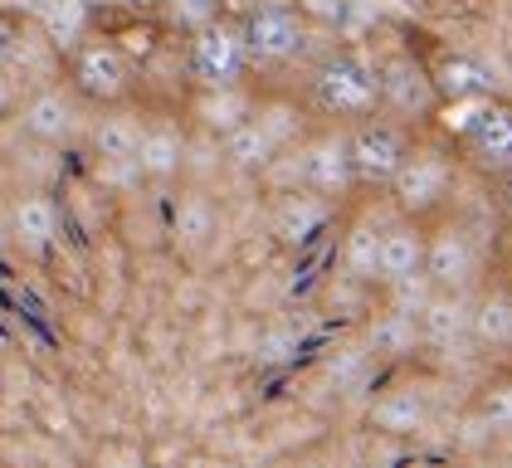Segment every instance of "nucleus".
Here are the masks:
<instances>
[{
	"label": "nucleus",
	"mask_w": 512,
	"mask_h": 468,
	"mask_svg": "<svg viewBox=\"0 0 512 468\" xmlns=\"http://www.w3.org/2000/svg\"><path fill=\"white\" fill-rule=\"evenodd\" d=\"M313 108L327 117H371L381 108V64L366 54V49H332L322 64L313 69Z\"/></svg>",
	"instance_id": "nucleus-1"
},
{
	"label": "nucleus",
	"mask_w": 512,
	"mask_h": 468,
	"mask_svg": "<svg viewBox=\"0 0 512 468\" xmlns=\"http://www.w3.org/2000/svg\"><path fill=\"white\" fill-rule=\"evenodd\" d=\"M69 88L93 108H118L132 93V64L113 39H88L83 35L69 49Z\"/></svg>",
	"instance_id": "nucleus-2"
},
{
	"label": "nucleus",
	"mask_w": 512,
	"mask_h": 468,
	"mask_svg": "<svg viewBox=\"0 0 512 468\" xmlns=\"http://www.w3.org/2000/svg\"><path fill=\"white\" fill-rule=\"evenodd\" d=\"M186 69L196 78V88H230V83H244L249 54H244V35H239L235 20H205L196 35H191Z\"/></svg>",
	"instance_id": "nucleus-3"
},
{
	"label": "nucleus",
	"mask_w": 512,
	"mask_h": 468,
	"mask_svg": "<svg viewBox=\"0 0 512 468\" xmlns=\"http://www.w3.org/2000/svg\"><path fill=\"white\" fill-rule=\"evenodd\" d=\"M239 35H244V54H249V64H293L303 49H308V20L293 10V5H259V10H249V20L239 25Z\"/></svg>",
	"instance_id": "nucleus-4"
},
{
	"label": "nucleus",
	"mask_w": 512,
	"mask_h": 468,
	"mask_svg": "<svg viewBox=\"0 0 512 468\" xmlns=\"http://www.w3.org/2000/svg\"><path fill=\"white\" fill-rule=\"evenodd\" d=\"M347 152H352V176L361 186H391L395 166L410 152V137L400 122L386 117H356L352 132H347Z\"/></svg>",
	"instance_id": "nucleus-5"
},
{
	"label": "nucleus",
	"mask_w": 512,
	"mask_h": 468,
	"mask_svg": "<svg viewBox=\"0 0 512 468\" xmlns=\"http://www.w3.org/2000/svg\"><path fill=\"white\" fill-rule=\"evenodd\" d=\"M449 191H454V166H449V156H439V152H405V161L395 166V176H391L395 210L410 215V220L439 210Z\"/></svg>",
	"instance_id": "nucleus-6"
},
{
	"label": "nucleus",
	"mask_w": 512,
	"mask_h": 468,
	"mask_svg": "<svg viewBox=\"0 0 512 468\" xmlns=\"http://www.w3.org/2000/svg\"><path fill=\"white\" fill-rule=\"evenodd\" d=\"M15 122L35 142H69L83 132V98L64 83H40L25 103H15Z\"/></svg>",
	"instance_id": "nucleus-7"
},
{
	"label": "nucleus",
	"mask_w": 512,
	"mask_h": 468,
	"mask_svg": "<svg viewBox=\"0 0 512 468\" xmlns=\"http://www.w3.org/2000/svg\"><path fill=\"white\" fill-rule=\"evenodd\" d=\"M381 108L395 113L400 122L434 117V108H439V88H434V74L415 59V54H391V59H381Z\"/></svg>",
	"instance_id": "nucleus-8"
},
{
	"label": "nucleus",
	"mask_w": 512,
	"mask_h": 468,
	"mask_svg": "<svg viewBox=\"0 0 512 468\" xmlns=\"http://www.w3.org/2000/svg\"><path fill=\"white\" fill-rule=\"evenodd\" d=\"M298 181L317 195H347L356 186L347 132H322L298 152Z\"/></svg>",
	"instance_id": "nucleus-9"
},
{
	"label": "nucleus",
	"mask_w": 512,
	"mask_h": 468,
	"mask_svg": "<svg viewBox=\"0 0 512 468\" xmlns=\"http://www.w3.org/2000/svg\"><path fill=\"white\" fill-rule=\"evenodd\" d=\"M464 147H469L488 171L512 166V103H493V93L478 98V103H473V117L464 122Z\"/></svg>",
	"instance_id": "nucleus-10"
},
{
	"label": "nucleus",
	"mask_w": 512,
	"mask_h": 468,
	"mask_svg": "<svg viewBox=\"0 0 512 468\" xmlns=\"http://www.w3.org/2000/svg\"><path fill=\"white\" fill-rule=\"evenodd\" d=\"M425 273L434 288H469L478 273L473 239L459 225H444L439 234H425Z\"/></svg>",
	"instance_id": "nucleus-11"
},
{
	"label": "nucleus",
	"mask_w": 512,
	"mask_h": 468,
	"mask_svg": "<svg viewBox=\"0 0 512 468\" xmlns=\"http://www.w3.org/2000/svg\"><path fill=\"white\" fill-rule=\"evenodd\" d=\"M469 312V288H434L425 298V308L415 312V327L434 347H459V342H469Z\"/></svg>",
	"instance_id": "nucleus-12"
},
{
	"label": "nucleus",
	"mask_w": 512,
	"mask_h": 468,
	"mask_svg": "<svg viewBox=\"0 0 512 468\" xmlns=\"http://www.w3.org/2000/svg\"><path fill=\"white\" fill-rule=\"evenodd\" d=\"M332 220V195H317V191H293L278 200L274 210V234L283 249H303L313 244V234L327 230Z\"/></svg>",
	"instance_id": "nucleus-13"
},
{
	"label": "nucleus",
	"mask_w": 512,
	"mask_h": 468,
	"mask_svg": "<svg viewBox=\"0 0 512 468\" xmlns=\"http://www.w3.org/2000/svg\"><path fill=\"white\" fill-rule=\"evenodd\" d=\"M430 425V395L420 386H395L371 405V429H381L386 439H410Z\"/></svg>",
	"instance_id": "nucleus-14"
},
{
	"label": "nucleus",
	"mask_w": 512,
	"mask_h": 468,
	"mask_svg": "<svg viewBox=\"0 0 512 468\" xmlns=\"http://www.w3.org/2000/svg\"><path fill=\"white\" fill-rule=\"evenodd\" d=\"M425 269V230L405 215L395 225H381V254H376V283H391L405 273Z\"/></svg>",
	"instance_id": "nucleus-15"
},
{
	"label": "nucleus",
	"mask_w": 512,
	"mask_h": 468,
	"mask_svg": "<svg viewBox=\"0 0 512 468\" xmlns=\"http://www.w3.org/2000/svg\"><path fill=\"white\" fill-rule=\"evenodd\" d=\"M186 166V132L171 122H147L137 142V176L147 181H171Z\"/></svg>",
	"instance_id": "nucleus-16"
},
{
	"label": "nucleus",
	"mask_w": 512,
	"mask_h": 468,
	"mask_svg": "<svg viewBox=\"0 0 512 468\" xmlns=\"http://www.w3.org/2000/svg\"><path fill=\"white\" fill-rule=\"evenodd\" d=\"M88 142L103 166H132L137 171V142H142V122L132 113H103L93 117L88 127Z\"/></svg>",
	"instance_id": "nucleus-17"
},
{
	"label": "nucleus",
	"mask_w": 512,
	"mask_h": 468,
	"mask_svg": "<svg viewBox=\"0 0 512 468\" xmlns=\"http://www.w3.org/2000/svg\"><path fill=\"white\" fill-rule=\"evenodd\" d=\"M249 113H254V98L244 93V83H230V88H200L196 103H191V117L200 122V132H210V137H225V132L239 127Z\"/></svg>",
	"instance_id": "nucleus-18"
},
{
	"label": "nucleus",
	"mask_w": 512,
	"mask_h": 468,
	"mask_svg": "<svg viewBox=\"0 0 512 468\" xmlns=\"http://www.w3.org/2000/svg\"><path fill=\"white\" fill-rule=\"evenodd\" d=\"M10 234L25 254H44L59 234V210L49 195H20L15 210H10Z\"/></svg>",
	"instance_id": "nucleus-19"
},
{
	"label": "nucleus",
	"mask_w": 512,
	"mask_h": 468,
	"mask_svg": "<svg viewBox=\"0 0 512 468\" xmlns=\"http://www.w3.org/2000/svg\"><path fill=\"white\" fill-rule=\"evenodd\" d=\"M469 337L478 342V347H488V351L512 347V293H503V288H488L483 298H473Z\"/></svg>",
	"instance_id": "nucleus-20"
},
{
	"label": "nucleus",
	"mask_w": 512,
	"mask_h": 468,
	"mask_svg": "<svg viewBox=\"0 0 512 468\" xmlns=\"http://www.w3.org/2000/svg\"><path fill=\"white\" fill-rule=\"evenodd\" d=\"M420 342V327H415V317L400 308H386L376 312L371 322H366V356H381V361H400V356H410Z\"/></svg>",
	"instance_id": "nucleus-21"
},
{
	"label": "nucleus",
	"mask_w": 512,
	"mask_h": 468,
	"mask_svg": "<svg viewBox=\"0 0 512 468\" xmlns=\"http://www.w3.org/2000/svg\"><path fill=\"white\" fill-rule=\"evenodd\" d=\"M35 25H40V35L59 49V54H69L83 35H88V5L83 0H44L40 10H35Z\"/></svg>",
	"instance_id": "nucleus-22"
},
{
	"label": "nucleus",
	"mask_w": 512,
	"mask_h": 468,
	"mask_svg": "<svg viewBox=\"0 0 512 468\" xmlns=\"http://www.w3.org/2000/svg\"><path fill=\"white\" fill-rule=\"evenodd\" d=\"M5 69L15 78H30V83H44V78L59 69V49L40 35V25L30 20V25H20V35H15V49H10V59H5Z\"/></svg>",
	"instance_id": "nucleus-23"
},
{
	"label": "nucleus",
	"mask_w": 512,
	"mask_h": 468,
	"mask_svg": "<svg viewBox=\"0 0 512 468\" xmlns=\"http://www.w3.org/2000/svg\"><path fill=\"white\" fill-rule=\"evenodd\" d=\"M220 142H225V161H230L235 171H264V166H269V161L278 156L274 137H269V132L254 122V113L244 117L239 127H230Z\"/></svg>",
	"instance_id": "nucleus-24"
},
{
	"label": "nucleus",
	"mask_w": 512,
	"mask_h": 468,
	"mask_svg": "<svg viewBox=\"0 0 512 468\" xmlns=\"http://www.w3.org/2000/svg\"><path fill=\"white\" fill-rule=\"evenodd\" d=\"M434 88H439V103H444V98H449V103H478V98L493 93V78H488V69H478L473 59H444Z\"/></svg>",
	"instance_id": "nucleus-25"
},
{
	"label": "nucleus",
	"mask_w": 512,
	"mask_h": 468,
	"mask_svg": "<svg viewBox=\"0 0 512 468\" xmlns=\"http://www.w3.org/2000/svg\"><path fill=\"white\" fill-rule=\"evenodd\" d=\"M376 254H381V225L366 215L342 239V264H347V273L356 283H376Z\"/></svg>",
	"instance_id": "nucleus-26"
},
{
	"label": "nucleus",
	"mask_w": 512,
	"mask_h": 468,
	"mask_svg": "<svg viewBox=\"0 0 512 468\" xmlns=\"http://www.w3.org/2000/svg\"><path fill=\"white\" fill-rule=\"evenodd\" d=\"M215 230H220V215H215L210 195H200V191L181 195V205H176V234H181L186 244H205Z\"/></svg>",
	"instance_id": "nucleus-27"
},
{
	"label": "nucleus",
	"mask_w": 512,
	"mask_h": 468,
	"mask_svg": "<svg viewBox=\"0 0 512 468\" xmlns=\"http://www.w3.org/2000/svg\"><path fill=\"white\" fill-rule=\"evenodd\" d=\"M254 122L274 137L278 152H283L288 142H298V132H303V122H298V108H293V103H259V108H254Z\"/></svg>",
	"instance_id": "nucleus-28"
},
{
	"label": "nucleus",
	"mask_w": 512,
	"mask_h": 468,
	"mask_svg": "<svg viewBox=\"0 0 512 468\" xmlns=\"http://www.w3.org/2000/svg\"><path fill=\"white\" fill-rule=\"evenodd\" d=\"M478 415H483L488 434H503V439H512V381H498V386L483 390Z\"/></svg>",
	"instance_id": "nucleus-29"
},
{
	"label": "nucleus",
	"mask_w": 512,
	"mask_h": 468,
	"mask_svg": "<svg viewBox=\"0 0 512 468\" xmlns=\"http://www.w3.org/2000/svg\"><path fill=\"white\" fill-rule=\"evenodd\" d=\"M386 288H391V308L410 312V317H415V312L425 308V298L434 293V283H430V273H425V269L405 273V278H391Z\"/></svg>",
	"instance_id": "nucleus-30"
},
{
	"label": "nucleus",
	"mask_w": 512,
	"mask_h": 468,
	"mask_svg": "<svg viewBox=\"0 0 512 468\" xmlns=\"http://www.w3.org/2000/svg\"><path fill=\"white\" fill-rule=\"evenodd\" d=\"M15 103H20V78L10 74V69H0V122L15 113Z\"/></svg>",
	"instance_id": "nucleus-31"
},
{
	"label": "nucleus",
	"mask_w": 512,
	"mask_h": 468,
	"mask_svg": "<svg viewBox=\"0 0 512 468\" xmlns=\"http://www.w3.org/2000/svg\"><path fill=\"white\" fill-rule=\"evenodd\" d=\"M15 35H20V20H10V15L0 10V69H5V59H10V49H15Z\"/></svg>",
	"instance_id": "nucleus-32"
},
{
	"label": "nucleus",
	"mask_w": 512,
	"mask_h": 468,
	"mask_svg": "<svg viewBox=\"0 0 512 468\" xmlns=\"http://www.w3.org/2000/svg\"><path fill=\"white\" fill-rule=\"evenodd\" d=\"M503 195H508V205H512V166H503Z\"/></svg>",
	"instance_id": "nucleus-33"
}]
</instances>
